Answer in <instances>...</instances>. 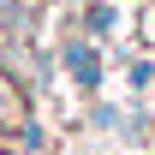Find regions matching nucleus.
Here are the masks:
<instances>
[{"label":"nucleus","mask_w":155,"mask_h":155,"mask_svg":"<svg viewBox=\"0 0 155 155\" xmlns=\"http://www.w3.org/2000/svg\"><path fill=\"white\" fill-rule=\"evenodd\" d=\"M6 101H12V90H6V78H0V114H6Z\"/></svg>","instance_id":"1"},{"label":"nucleus","mask_w":155,"mask_h":155,"mask_svg":"<svg viewBox=\"0 0 155 155\" xmlns=\"http://www.w3.org/2000/svg\"><path fill=\"white\" fill-rule=\"evenodd\" d=\"M0 12H12V0H0Z\"/></svg>","instance_id":"2"}]
</instances>
